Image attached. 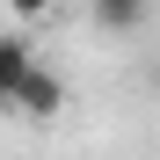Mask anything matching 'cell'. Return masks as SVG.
I'll use <instances>...</instances> for the list:
<instances>
[{"mask_svg": "<svg viewBox=\"0 0 160 160\" xmlns=\"http://www.w3.org/2000/svg\"><path fill=\"white\" fill-rule=\"evenodd\" d=\"M88 15H95V29L124 37V29H138V22H146V0H88Z\"/></svg>", "mask_w": 160, "mask_h": 160, "instance_id": "6da1fadb", "label": "cell"}, {"mask_svg": "<svg viewBox=\"0 0 160 160\" xmlns=\"http://www.w3.org/2000/svg\"><path fill=\"white\" fill-rule=\"evenodd\" d=\"M8 8H15L22 22H37V15H51V8H58V0H8Z\"/></svg>", "mask_w": 160, "mask_h": 160, "instance_id": "7a4b0ae2", "label": "cell"}]
</instances>
